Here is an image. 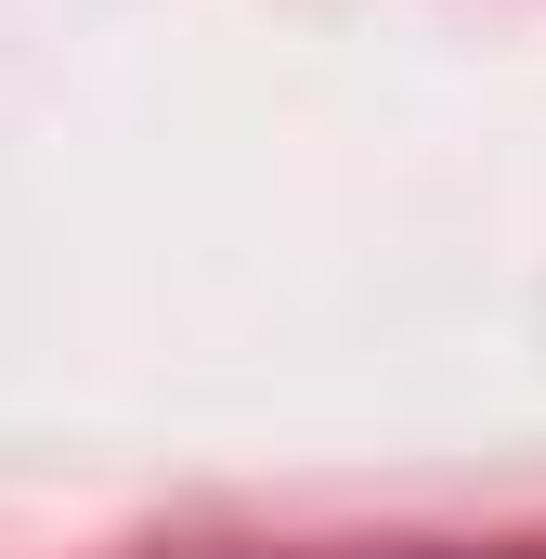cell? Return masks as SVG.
Listing matches in <instances>:
<instances>
[]
</instances>
